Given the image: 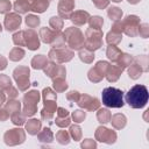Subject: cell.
<instances>
[{"mask_svg": "<svg viewBox=\"0 0 149 149\" xmlns=\"http://www.w3.org/2000/svg\"><path fill=\"white\" fill-rule=\"evenodd\" d=\"M12 8V3L9 0H0V13L1 14H7Z\"/></svg>", "mask_w": 149, "mask_h": 149, "instance_id": "681fc988", "label": "cell"}, {"mask_svg": "<svg viewBox=\"0 0 149 149\" xmlns=\"http://www.w3.org/2000/svg\"><path fill=\"white\" fill-rule=\"evenodd\" d=\"M112 31L122 34V23H121V20L114 21V23H113V26H112Z\"/></svg>", "mask_w": 149, "mask_h": 149, "instance_id": "11a10c76", "label": "cell"}, {"mask_svg": "<svg viewBox=\"0 0 149 149\" xmlns=\"http://www.w3.org/2000/svg\"><path fill=\"white\" fill-rule=\"evenodd\" d=\"M30 64H31L33 69H35V70H43L45 68V65L48 64V58L44 55H36L33 57Z\"/></svg>", "mask_w": 149, "mask_h": 149, "instance_id": "44dd1931", "label": "cell"}, {"mask_svg": "<svg viewBox=\"0 0 149 149\" xmlns=\"http://www.w3.org/2000/svg\"><path fill=\"white\" fill-rule=\"evenodd\" d=\"M6 101V95H5V92L2 90H0V106L3 105Z\"/></svg>", "mask_w": 149, "mask_h": 149, "instance_id": "6125c7cd", "label": "cell"}, {"mask_svg": "<svg viewBox=\"0 0 149 149\" xmlns=\"http://www.w3.org/2000/svg\"><path fill=\"white\" fill-rule=\"evenodd\" d=\"M7 59H6V57H3V56H1L0 55V71H2V70H5L6 68H7Z\"/></svg>", "mask_w": 149, "mask_h": 149, "instance_id": "94428289", "label": "cell"}, {"mask_svg": "<svg viewBox=\"0 0 149 149\" xmlns=\"http://www.w3.org/2000/svg\"><path fill=\"white\" fill-rule=\"evenodd\" d=\"M13 84H12V80H10V78L8 77V76H6V74H0V90H2L3 92L7 90V88H9L10 86H12Z\"/></svg>", "mask_w": 149, "mask_h": 149, "instance_id": "b9f144b4", "label": "cell"}, {"mask_svg": "<svg viewBox=\"0 0 149 149\" xmlns=\"http://www.w3.org/2000/svg\"><path fill=\"white\" fill-rule=\"evenodd\" d=\"M87 22H88L90 27H91V28H94V29H101V27H102V24H104L102 17H101V16H98V15H95V16H90V19H88Z\"/></svg>", "mask_w": 149, "mask_h": 149, "instance_id": "f35d334b", "label": "cell"}, {"mask_svg": "<svg viewBox=\"0 0 149 149\" xmlns=\"http://www.w3.org/2000/svg\"><path fill=\"white\" fill-rule=\"evenodd\" d=\"M23 40H24V47H27L29 50H37L40 48V36L34 29H27L23 30Z\"/></svg>", "mask_w": 149, "mask_h": 149, "instance_id": "4fadbf2b", "label": "cell"}, {"mask_svg": "<svg viewBox=\"0 0 149 149\" xmlns=\"http://www.w3.org/2000/svg\"><path fill=\"white\" fill-rule=\"evenodd\" d=\"M64 34V38H65V43L68 44V47L71 50H79L84 47V42H85V36L84 34L80 31L79 28L77 27H69L65 29Z\"/></svg>", "mask_w": 149, "mask_h": 149, "instance_id": "3957f363", "label": "cell"}, {"mask_svg": "<svg viewBox=\"0 0 149 149\" xmlns=\"http://www.w3.org/2000/svg\"><path fill=\"white\" fill-rule=\"evenodd\" d=\"M85 118H86V112H84L81 109H77V111H74L72 113V120L74 122H77V123L83 122L85 120Z\"/></svg>", "mask_w": 149, "mask_h": 149, "instance_id": "bcb514c9", "label": "cell"}, {"mask_svg": "<svg viewBox=\"0 0 149 149\" xmlns=\"http://www.w3.org/2000/svg\"><path fill=\"white\" fill-rule=\"evenodd\" d=\"M122 23V33L126 35L134 37L137 35V29L140 26V19L136 15H128L125 17V20L121 21Z\"/></svg>", "mask_w": 149, "mask_h": 149, "instance_id": "9c48e42d", "label": "cell"}, {"mask_svg": "<svg viewBox=\"0 0 149 149\" xmlns=\"http://www.w3.org/2000/svg\"><path fill=\"white\" fill-rule=\"evenodd\" d=\"M143 72V70L141 69V66L137 64V63H133V64H130L129 65V68H128V73H129V77L132 78V79H137V78H140V76H141V73Z\"/></svg>", "mask_w": 149, "mask_h": 149, "instance_id": "1f68e13d", "label": "cell"}, {"mask_svg": "<svg viewBox=\"0 0 149 149\" xmlns=\"http://www.w3.org/2000/svg\"><path fill=\"white\" fill-rule=\"evenodd\" d=\"M5 93H7V95L9 97V99H15L17 95H19V91L12 85L9 88H7L6 91H5Z\"/></svg>", "mask_w": 149, "mask_h": 149, "instance_id": "f5cc1de1", "label": "cell"}, {"mask_svg": "<svg viewBox=\"0 0 149 149\" xmlns=\"http://www.w3.org/2000/svg\"><path fill=\"white\" fill-rule=\"evenodd\" d=\"M33 1L34 0H16L13 5V8L17 14H26L31 10Z\"/></svg>", "mask_w": 149, "mask_h": 149, "instance_id": "ac0fdd59", "label": "cell"}, {"mask_svg": "<svg viewBox=\"0 0 149 149\" xmlns=\"http://www.w3.org/2000/svg\"><path fill=\"white\" fill-rule=\"evenodd\" d=\"M77 104L79 107L86 111H97L100 107V101L95 97H91L88 94H80Z\"/></svg>", "mask_w": 149, "mask_h": 149, "instance_id": "8fae6325", "label": "cell"}, {"mask_svg": "<svg viewBox=\"0 0 149 149\" xmlns=\"http://www.w3.org/2000/svg\"><path fill=\"white\" fill-rule=\"evenodd\" d=\"M102 45V31L101 29L87 28L85 31L84 48L90 51H95Z\"/></svg>", "mask_w": 149, "mask_h": 149, "instance_id": "277c9868", "label": "cell"}, {"mask_svg": "<svg viewBox=\"0 0 149 149\" xmlns=\"http://www.w3.org/2000/svg\"><path fill=\"white\" fill-rule=\"evenodd\" d=\"M49 7V0H34L31 5V10L36 13H43Z\"/></svg>", "mask_w": 149, "mask_h": 149, "instance_id": "d4e9b609", "label": "cell"}, {"mask_svg": "<svg viewBox=\"0 0 149 149\" xmlns=\"http://www.w3.org/2000/svg\"><path fill=\"white\" fill-rule=\"evenodd\" d=\"M111 116H112V114H111L109 109H107V108H100L97 112V119H98V121L100 123H107V122H109Z\"/></svg>", "mask_w": 149, "mask_h": 149, "instance_id": "f546056e", "label": "cell"}, {"mask_svg": "<svg viewBox=\"0 0 149 149\" xmlns=\"http://www.w3.org/2000/svg\"><path fill=\"white\" fill-rule=\"evenodd\" d=\"M40 98H41V94L36 90H31L24 94L22 113L26 116H33L37 112V104L40 101Z\"/></svg>", "mask_w": 149, "mask_h": 149, "instance_id": "5b68a950", "label": "cell"}, {"mask_svg": "<svg viewBox=\"0 0 149 149\" xmlns=\"http://www.w3.org/2000/svg\"><path fill=\"white\" fill-rule=\"evenodd\" d=\"M68 115H69V111L68 109L62 108V107H58L57 108V116L63 118V116H68Z\"/></svg>", "mask_w": 149, "mask_h": 149, "instance_id": "91938a15", "label": "cell"}, {"mask_svg": "<svg viewBox=\"0 0 149 149\" xmlns=\"http://www.w3.org/2000/svg\"><path fill=\"white\" fill-rule=\"evenodd\" d=\"M24 57V50L20 47H14L9 51V59L13 62H19Z\"/></svg>", "mask_w": 149, "mask_h": 149, "instance_id": "83f0119b", "label": "cell"}, {"mask_svg": "<svg viewBox=\"0 0 149 149\" xmlns=\"http://www.w3.org/2000/svg\"><path fill=\"white\" fill-rule=\"evenodd\" d=\"M49 24H50L51 29H54V30H62L63 24H64V21L59 16H52L49 20Z\"/></svg>", "mask_w": 149, "mask_h": 149, "instance_id": "74e56055", "label": "cell"}, {"mask_svg": "<svg viewBox=\"0 0 149 149\" xmlns=\"http://www.w3.org/2000/svg\"><path fill=\"white\" fill-rule=\"evenodd\" d=\"M13 43L17 47H24V40H23V30H19L13 35Z\"/></svg>", "mask_w": 149, "mask_h": 149, "instance_id": "f6af8a7d", "label": "cell"}, {"mask_svg": "<svg viewBox=\"0 0 149 149\" xmlns=\"http://www.w3.org/2000/svg\"><path fill=\"white\" fill-rule=\"evenodd\" d=\"M102 104L111 108H120L125 105L123 92L116 87H106L101 92Z\"/></svg>", "mask_w": 149, "mask_h": 149, "instance_id": "7a4b0ae2", "label": "cell"}, {"mask_svg": "<svg viewBox=\"0 0 149 149\" xmlns=\"http://www.w3.org/2000/svg\"><path fill=\"white\" fill-rule=\"evenodd\" d=\"M95 147H97V143L91 139H86L81 143V148H95Z\"/></svg>", "mask_w": 149, "mask_h": 149, "instance_id": "9f6ffc18", "label": "cell"}, {"mask_svg": "<svg viewBox=\"0 0 149 149\" xmlns=\"http://www.w3.org/2000/svg\"><path fill=\"white\" fill-rule=\"evenodd\" d=\"M149 98L148 90L144 85H135L126 93V102L133 108H142L147 105Z\"/></svg>", "mask_w": 149, "mask_h": 149, "instance_id": "6da1fadb", "label": "cell"}, {"mask_svg": "<svg viewBox=\"0 0 149 149\" xmlns=\"http://www.w3.org/2000/svg\"><path fill=\"white\" fill-rule=\"evenodd\" d=\"M133 63V57L130 56V55H128V54H121V56H120V58L118 59V62L115 63L116 65H119L121 69H126L127 66H129L130 64Z\"/></svg>", "mask_w": 149, "mask_h": 149, "instance_id": "4dcf8cb0", "label": "cell"}, {"mask_svg": "<svg viewBox=\"0 0 149 149\" xmlns=\"http://www.w3.org/2000/svg\"><path fill=\"white\" fill-rule=\"evenodd\" d=\"M43 71L51 79H55V78H65V73H66L65 68L63 65L58 64V63H55V62H48V64L45 65V68L43 69Z\"/></svg>", "mask_w": 149, "mask_h": 149, "instance_id": "30bf717a", "label": "cell"}, {"mask_svg": "<svg viewBox=\"0 0 149 149\" xmlns=\"http://www.w3.org/2000/svg\"><path fill=\"white\" fill-rule=\"evenodd\" d=\"M26 118H27V116H26L21 111L10 114V120H12V122H13L14 125H16V126H22V125L26 122Z\"/></svg>", "mask_w": 149, "mask_h": 149, "instance_id": "d590c367", "label": "cell"}, {"mask_svg": "<svg viewBox=\"0 0 149 149\" xmlns=\"http://www.w3.org/2000/svg\"><path fill=\"white\" fill-rule=\"evenodd\" d=\"M109 122L112 123V126H113L115 129H121V128H123V127L126 126L127 119H126V116H125L123 114L116 113V114H114V115L111 116Z\"/></svg>", "mask_w": 149, "mask_h": 149, "instance_id": "ffe728a7", "label": "cell"}, {"mask_svg": "<svg viewBox=\"0 0 149 149\" xmlns=\"http://www.w3.org/2000/svg\"><path fill=\"white\" fill-rule=\"evenodd\" d=\"M73 56H74L73 51L70 48H66L65 45L57 47V48H51L49 54H48L49 59L51 62H55V63H58V64L70 62L73 58Z\"/></svg>", "mask_w": 149, "mask_h": 149, "instance_id": "8992f818", "label": "cell"}, {"mask_svg": "<svg viewBox=\"0 0 149 149\" xmlns=\"http://www.w3.org/2000/svg\"><path fill=\"white\" fill-rule=\"evenodd\" d=\"M95 140L100 141V142H104V143H108V144H112L115 142L116 140V133L112 129H108L106 127H98L97 130H95Z\"/></svg>", "mask_w": 149, "mask_h": 149, "instance_id": "7c38bea8", "label": "cell"}, {"mask_svg": "<svg viewBox=\"0 0 149 149\" xmlns=\"http://www.w3.org/2000/svg\"><path fill=\"white\" fill-rule=\"evenodd\" d=\"M78 56H79V58H80L81 62L87 63V64L92 63L93 59H94V54H93V51H90V50H87V49H85V48H84V49H79Z\"/></svg>", "mask_w": 149, "mask_h": 149, "instance_id": "f1b7e54d", "label": "cell"}, {"mask_svg": "<svg viewBox=\"0 0 149 149\" xmlns=\"http://www.w3.org/2000/svg\"><path fill=\"white\" fill-rule=\"evenodd\" d=\"M20 108H21V104L16 99H9L7 102H5V109L9 113V115L15 112H19Z\"/></svg>", "mask_w": 149, "mask_h": 149, "instance_id": "484cf974", "label": "cell"}, {"mask_svg": "<svg viewBox=\"0 0 149 149\" xmlns=\"http://www.w3.org/2000/svg\"><path fill=\"white\" fill-rule=\"evenodd\" d=\"M59 33H61V30H54L51 28L43 27V28L40 29L38 36H40V38H41L42 42H44L45 44H51L52 45L55 43L57 36L59 35Z\"/></svg>", "mask_w": 149, "mask_h": 149, "instance_id": "2e32d148", "label": "cell"}, {"mask_svg": "<svg viewBox=\"0 0 149 149\" xmlns=\"http://www.w3.org/2000/svg\"><path fill=\"white\" fill-rule=\"evenodd\" d=\"M26 140V133L21 128H13L5 133L3 141L7 146H16L21 144Z\"/></svg>", "mask_w": 149, "mask_h": 149, "instance_id": "ba28073f", "label": "cell"}, {"mask_svg": "<svg viewBox=\"0 0 149 149\" xmlns=\"http://www.w3.org/2000/svg\"><path fill=\"white\" fill-rule=\"evenodd\" d=\"M37 139H38L40 142H45V143L48 142V143H50L54 140V134L50 130V128H47L45 127L43 130H40L37 133Z\"/></svg>", "mask_w": 149, "mask_h": 149, "instance_id": "cb8c5ba5", "label": "cell"}, {"mask_svg": "<svg viewBox=\"0 0 149 149\" xmlns=\"http://www.w3.org/2000/svg\"><path fill=\"white\" fill-rule=\"evenodd\" d=\"M58 15L62 19H70L74 9V0H59L58 2Z\"/></svg>", "mask_w": 149, "mask_h": 149, "instance_id": "9a60e30c", "label": "cell"}, {"mask_svg": "<svg viewBox=\"0 0 149 149\" xmlns=\"http://www.w3.org/2000/svg\"><path fill=\"white\" fill-rule=\"evenodd\" d=\"M70 137H72L74 141H79L81 139V129L78 125H71L69 129Z\"/></svg>", "mask_w": 149, "mask_h": 149, "instance_id": "ab89813d", "label": "cell"}, {"mask_svg": "<svg viewBox=\"0 0 149 149\" xmlns=\"http://www.w3.org/2000/svg\"><path fill=\"white\" fill-rule=\"evenodd\" d=\"M1 30H2V26L0 24V33H1Z\"/></svg>", "mask_w": 149, "mask_h": 149, "instance_id": "03108f58", "label": "cell"}, {"mask_svg": "<svg viewBox=\"0 0 149 149\" xmlns=\"http://www.w3.org/2000/svg\"><path fill=\"white\" fill-rule=\"evenodd\" d=\"M88 19H90V14L86 10H76L70 16V20L74 26H83L88 21Z\"/></svg>", "mask_w": 149, "mask_h": 149, "instance_id": "e0dca14e", "label": "cell"}, {"mask_svg": "<svg viewBox=\"0 0 149 149\" xmlns=\"http://www.w3.org/2000/svg\"><path fill=\"white\" fill-rule=\"evenodd\" d=\"M128 2H129V3H132V5H135V3L140 2V0H128Z\"/></svg>", "mask_w": 149, "mask_h": 149, "instance_id": "be15d7a7", "label": "cell"}, {"mask_svg": "<svg viewBox=\"0 0 149 149\" xmlns=\"http://www.w3.org/2000/svg\"><path fill=\"white\" fill-rule=\"evenodd\" d=\"M26 130L30 135H37V133L41 130V121L37 119L28 120V122H26Z\"/></svg>", "mask_w": 149, "mask_h": 149, "instance_id": "603a6c76", "label": "cell"}, {"mask_svg": "<svg viewBox=\"0 0 149 149\" xmlns=\"http://www.w3.org/2000/svg\"><path fill=\"white\" fill-rule=\"evenodd\" d=\"M109 1L111 0H92L93 5L99 9H105L109 5Z\"/></svg>", "mask_w": 149, "mask_h": 149, "instance_id": "816d5d0a", "label": "cell"}, {"mask_svg": "<svg viewBox=\"0 0 149 149\" xmlns=\"http://www.w3.org/2000/svg\"><path fill=\"white\" fill-rule=\"evenodd\" d=\"M21 22H22V19H21L20 14H17V13H7L6 16H5L3 26L8 31H14V30L20 28Z\"/></svg>", "mask_w": 149, "mask_h": 149, "instance_id": "5bb4252c", "label": "cell"}, {"mask_svg": "<svg viewBox=\"0 0 149 149\" xmlns=\"http://www.w3.org/2000/svg\"><path fill=\"white\" fill-rule=\"evenodd\" d=\"M121 54H122V51L116 47V45H108L107 47V49H106V56L108 57V59L111 61V62H113V63H116L118 62V59L120 58V56H121Z\"/></svg>", "mask_w": 149, "mask_h": 149, "instance_id": "7402d4cb", "label": "cell"}, {"mask_svg": "<svg viewBox=\"0 0 149 149\" xmlns=\"http://www.w3.org/2000/svg\"><path fill=\"white\" fill-rule=\"evenodd\" d=\"M79 92L77 91H70L66 93V99L70 100V101H73V102H77V100L79 99Z\"/></svg>", "mask_w": 149, "mask_h": 149, "instance_id": "db71d44e", "label": "cell"}, {"mask_svg": "<svg viewBox=\"0 0 149 149\" xmlns=\"http://www.w3.org/2000/svg\"><path fill=\"white\" fill-rule=\"evenodd\" d=\"M52 85L56 92H64L68 88V83L65 81V78H55L52 79Z\"/></svg>", "mask_w": 149, "mask_h": 149, "instance_id": "d6a6232c", "label": "cell"}, {"mask_svg": "<svg viewBox=\"0 0 149 149\" xmlns=\"http://www.w3.org/2000/svg\"><path fill=\"white\" fill-rule=\"evenodd\" d=\"M137 34H140L143 38H147L148 35H149V28H148V24L147 23H142L139 26V29H137Z\"/></svg>", "mask_w": 149, "mask_h": 149, "instance_id": "f907efd6", "label": "cell"}, {"mask_svg": "<svg viewBox=\"0 0 149 149\" xmlns=\"http://www.w3.org/2000/svg\"><path fill=\"white\" fill-rule=\"evenodd\" d=\"M108 68H109V63L108 62H105V61H99L97 64H95V66L93 68L102 78L106 76V73H107V70H108Z\"/></svg>", "mask_w": 149, "mask_h": 149, "instance_id": "e575fe53", "label": "cell"}, {"mask_svg": "<svg viewBox=\"0 0 149 149\" xmlns=\"http://www.w3.org/2000/svg\"><path fill=\"white\" fill-rule=\"evenodd\" d=\"M122 40V34L120 33H115V31H108L106 35V41L108 44L111 45H118Z\"/></svg>", "mask_w": 149, "mask_h": 149, "instance_id": "4316f807", "label": "cell"}, {"mask_svg": "<svg viewBox=\"0 0 149 149\" xmlns=\"http://www.w3.org/2000/svg\"><path fill=\"white\" fill-rule=\"evenodd\" d=\"M87 77H88V79L91 80V81H93V83H99L101 79H102V77L92 68L90 71H88V73H87Z\"/></svg>", "mask_w": 149, "mask_h": 149, "instance_id": "c3c4849f", "label": "cell"}, {"mask_svg": "<svg viewBox=\"0 0 149 149\" xmlns=\"http://www.w3.org/2000/svg\"><path fill=\"white\" fill-rule=\"evenodd\" d=\"M70 123H71V118L69 115L68 116H63V118H61V116L56 118V125L58 127H61V128L68 127V126H70Z\"/></svg>", "mask_w": 149, "mask_h": 149, "instance_id": "7dc6e473", "label": "cell"}, {"mask_svg": "<svg viewBox=\"0 0 149 149\" xmlns=\"http://www.w3.org/2000/svg\"><path fill=\"white\" fill-rule=\"evenodd\" d=\"M41 118H42L43 120L49 121V120H51V119L54 118V113H50V112H47V111L42 109V111H41Z\"/></svg>", "mask_w": 149, "mask_h": 149, "instance_id": "6f0895ef", "label": "cell"}, {"mask_svg": "<svg viewBox=\"0 0 149 149\" xmlns=\"http://www.w3.org/2000/svg\"><path fill=\"white\" fill-rule=\"evenodd\" d=\"M107 15L108 17L114 22V21H119L122 17V10L119 7H111L107 10Z\"/></svg>", "mask_w": 149, "mask_h": 149, "instance_id": "836d02e7", "label": "cell"}, {"mask_svg": "<svg viewBox=\"0 0 149 149\" xmlns=\"http://www.w3.org/2000/svg\"><path fill=\"white\" fill-rule=\"evenodd\" d=\"M49 1H50V0H49Z\"/></svg>", "mask_w": 149, "mask_h": 149, "instance_id": "003e7915", "label": "cell"}, {"mask_svg": "<svg viewBox=\"0 0 149 149\" xmlns=\"http://www.w3.org/2000/svg\"><path fill=\"white\" fill-rule=\"evenodd\" d=\"M112 1H114V2H120V1H122V0H112Z\"/></svg>", "mask_w": 149, "mask_h": 149, "instance_id": "e7e4bbea", "label": "cell"}, {"mask_svg": "<svg viewBox=\"0 0 149 149\" xmlns=\"http://www.w3.org/2000/svg\"><path fill=\"white\" fill-rule=\"evenodd\" d=\"M56 140L61 144H68L70 142V134L66 130H58L56 134Z\"/></svg>", "mask_w": 149, "mask_h": 149, "instance_id": "60d3db41", "label": "cell"}, {"mask_svg": "<svg viewBox=\"0 0 149 149\" xmlns=\"http://www.w3.org/2000/svg\"><path fill=\"white\" fill-rule=\"evenodd\" d=\"M29 74H30V70L28 66H17L13 71V78L16 81L17 88L22 92L27 91L28 87L30 86Z\"/></svg>", "mask_w": 149, "mask_h": 149, "instance_id": "52a82bcc", "label": "cell"}, {"mask_svg": "<svg viewBox=\"0 0 149 149\" xmlns=\"http://www.w3.org/2000/svg\"><path fill=\"white\" fill-rule=\"evenodd\" d=\"M133 61L135 63H137L141 69L143 71H148V57L146 55H142V56H137L136 58H133Z\"/></svg>", "mask_w": 149, "mask_h": 149, "instance_id": "7bdbcfd3", "label": "cell"}, {"mask_svg": "<svg viewBox=\"0 0 149 149\" xmlns=\"http://www.w3.org/2000/svg\"><path fill=\"white\" fill-rule=\"evenodd\" d=\"M122 71H123V69H121L119 65H116V64L111 65V64H109V68H108L107 73H106L105 77H106V79H107L109 83H114V81H116V80L120 78Z\"/></svg>", "mask_w": 149, "mask_h": 149, "instance_id": "d6986e66", "label": "cell"}, {"mask_svg": "<svg viewBox=\"0 0 149 149\" xmlns=\"http://www.w3.org/2000/svg\"><path fill=\"white\" fill-rule=\"evenodd\" d=\"M24 22H26L27 27H29V28H31V29H33V28H36V27L40 24L41 20H40V17H38L37 15L29 14V15H27V16H26Z\"/></svg>", "mask_w": 149, "mask_h": 149, "instance_id": "8d00e7d4", "label": "cell"}, {"mask_svg": "<svg viewBox=\"0 0 149 149\" xmlns=\"http://www.w3.org/2000/svg\"><path fill=\"white\" fill-rule=\"evenodd\" d=\"M9 119V113L5 108H0V121H6Z\"/></svg>", "mask_w": 149, "mask_h": 149, "instance_id": "680465c9", "label": "cell"}, {"mask_svg": "<svg viewBox=\"0 0 149 149\" xmlns=\"http://www.w3.org/2000/svg\"><path fill=\"white\" fill-rule=\"evenodd\" d=\"M42 97H43V100H56L57 99L56 92L50 87H45L42 91Z\"/></svg>", "mask_w": 149, "mask_h": 149, "instance_id": "ee69618b", "label": "cell"}]
</instances>
